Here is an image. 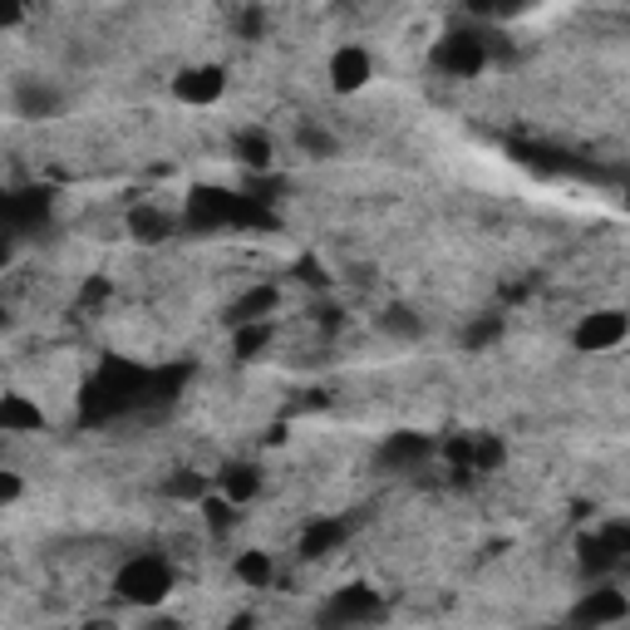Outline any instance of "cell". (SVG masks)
I'll list each match as a JSON object with an SVG mask.
<instances>
[{"label":"cell","mask_w":630,"mask_h":630,"mask_svg":"<svg viewBox=\"0 0 630 630\" xmlns=\"http://www.w3.org/2000/svg\"><path fill=\"white\" fill-rule=\"evenodd\" d=\"M168 591H173V571L158 557H138L119 571V596L128 601H163Z\"/></svg>","instance_id":"obj_1"},{"label":"cell","mask_w":630,"mask_h":630,"mask_svg":"<svg viewBox=\"0 0 630 630\" xmlns=\"http://www.w3.org/2000/svg\"><path fill=\"white\" fill-rule=\"evenodd\" d=\"M577 350L581 355H606L616 350L620 341H626V310H596V316H586V321L577 325Z\"/></svg>","instance_id":"obj_2"},{"label":"cell","mask_w":630,"mask_h":630,"mask_svg":"<svg viewBox=\"0 0 630 630\" xmlns=\"http://www.w3.org/2000/svg\"><path fill=\"white\" fill-rule=\"evenodd\" d=\"M483 60H487V50L478 35H448V40L434 50V64L444 74H454V79H473V74L483 70Z\"/></svg>","instance_id":"obj_3"},{"label":"cell","mask_w":630,"mask_h":630,"mask_svg":"<svg viewBox=\"0 0 630 630\" xmlns=\"http://www.w3.org/2000/svg\"><path fill=\"white\" fill-rule=\"evenodd\" d=\"M222 94H227V74L218 64H197V70H187L177 79V99L183 103H218Z\"/></svg>","instance_id":"obj_4"},{"label":"cell","mask_w":630,"mask_h":630,"mask_svg":"<svg viewBox=\"0 0 630 630\" xmlns=\"http://www.w3.org/2000/svg\"><path fill=\"white\" fill-rule=\"evenodd\" d=\"M331 84L341 94H355V89H365L370 84V54L365 50H355V45H345V50H335L331 54Z\"/></svg>","instance_id":"obj_5"},{"label":"cell","mask_w":630,"mask_h":630,"mask_svg":"<svg viewBox=\"0 0 630 630\" xmlns=\"http://www.w3.org/2000/svg\"><path fill=\"white\" fill-rule=\"evenodd\" d=\"M626 610L630 606H626V596H620V591L601 586V591H591L577 610H571V620H581V626H610V620H626Z\"/></svg>","instance_id":"obj_6"},{"label":"cell","mask_w":630,"mask_h":630,"mask_svg":"<svg viewBox=\"0 0 630 630\" xmlns=\"http://www.w3.org/2000/svg\"><path fill=\"white\" fill-rule=\"evenodd\" d=\"M45 429L40 404H30L25 394H0V434H35Z\"/></svg>","instance_id":"obj_7"},{"label":"cell","mask_w":630,"mask_h":630,"mask_svg":"<svg viewBox=\"0 0 630 630\" xmlns=\"http://www.w3.org/2000/svg\"><path fill=\"white\" fill-rule=\"evenodd\" d=\"M276 306H281V291H276V286H251L247 296L232 300V316H227V321H232V325L271 321V316H276Z\"/></svg>","instance_id":"obj_8"},{"label":"cell","mask_w":630,"mask_h":630,"mask_svg":"<svg viewBox=\"0 0 630 630\" xmlns=\"http://www.w3.org/2000/svg\"><path fill=\"white\" fill-rule=\"evenodd\" d=\"M370 616H380V596L365 586H345L331 601V620H370Z\"/></svg>","instance_id":"obj_9"},{"label":"cell","mask_w":630,"mask_h":630,"mask_svg":"<svg viewBox=\"0 0 630 630\" xmlns=\"http://www.w3.org/2000/svg\"><path fill=\"white\" fill-rule=\"evenodd\" d=\"M232 153H237V163H247V168H271V158H276V144H271L261 128H242L237 138H232Z\"/></svg>","instance_id":"obj_10"},{"label":"cell","mask_w":630,"mask_h":630,"mask_svg":"<svg viewBox=\"0 0 630 630\" xmlns=\"http://www.w3.org/2000/svg\"><path fill=\"white\" fill-rule=\"evenodd\" d=\"M128 232H134L138 242H168L173 237V218L158 212V207H134V212H128Z\"/></svg>","instance_id":"obj_11"},{"label":"cell","mask_w":630,"mask_h":630,"mask_svg":"<svg viewBox=\"0 0 630 630\" xmlns=\"http://www.w3.org/2000/svg\"><path fill=\"white\" fill-rule=\"evenodd\" d=\"M271 335H276V325H271V321L237 325V335H232V355H237V360H257V355L271 345Z\"/></svg>","instance_id":"obj_12"},{"label":"cell","mask_w":630,"mask_h":630,"mask_svg":"<svg viewBox=\"0 0 630 630\" xmlns=\"http://www.w3.org/2000/svg\"><path fill=\"white\" fill-rule=\"evenodd\" d=\"M296 144H300V153H306V158H316V163H331V158L341 153V138H335L325 124H300Z\"/></svg>","instance_id":"obj_13"},{"label":"cell","mask_w":630,"mask_h":630,"mask_svg":"<svg viewBox=\"0 0 630 630\" xmlns=\"http://www.w3.org/2000/svg\"><path fill=\"white\" fill-rule=\"evenodd\" d=\"M429 454H434V444L419 438V434H394L390 444H384V464H394V468H409V464H419V458H429Z\"/></svg>","instance_id":"obj_14"},{"label":"cell","mask_w":630,"mask_h":630,"mask_svg":"<svg viewBox=\"0 0 630 630\" xmlns=\"http://www.w3.org/2000/svg\"><path fill=\"white\" fill-rule=\"evenodd\" d=\"M197 503H202V522H207V532H212V538H227L232 528H237V503H232V497H197Z\"/></svg>","instance_id":"obj_15"},{"label":"cell","mask_w":630,"mask_h":630,"mask_svg":"<svg viewBox=\"0 0 630 630\" xmlns=\"http://www.w3.org/2000/svg\"><path fill=\"white\" fill-rule=\"evenodd\" d=\"M237 581H247L251 591H267L271 581H276V561H271L267 552H242V557H237Z\"/></svg>","instance_id":"obj_16"},{"label":"cell","mask_w":630,"mask_h":630,"mask_svg":"<svg viewBox=\"0 0 630 630\" xmlns=\"http://www.w3.org/2000/svg\"><path fill=\"white\" fill-rule=\"evenodd\" d=\"M261 493V473L257 468H227L222 473V497H232V503H251V497Z\"/></svg>","instance_id":"obj_17"},{"label":"cell","mask_w":630,"mask_h":630,"mask_svg":"<svg viewBox=\"0 0 630 630\" xmlns=\"http://www.w3.org/2000/svg\"><path fill=\"white\" fill-rule=\"evenodd\" d=\"M341 542H345V522H316V528L306 532V542H300V552H306V557H331Z\"/></svg>","instance_id":"obj_18"},{"label":"cell","mask_w":630,"mask_h":630,"mask_svg":"<svg viewBox=\"0 0 630 630\" xmlns=\"http://www.w3.org/2000/svg\"><path fill=\"white\" fill-rule=\"evenodd\" d=\"M60 109V94L50 89V84H40V79H30L21 89V114L25 119H45V114H54Z\"/></svg>","instance_id":"obj_19"},{"label":"cell","mask_w":630,"mask_h":630,"mask_svg":"<svg viewBox=\"0 0 630 630\" xmlns=\"http://www.w3.org/2000/svg\"><path fill=\"white\" fill-rule=\"evenodd\" d=\"M380 325H384V335H399V341H419V335H424V321H419L409 306H390Z\"/></svg>","instance_id":"obj_20"},{"label":"cell","mask_w":630,"mask_h":630,"mask_svg":"<svg viewBox=\"0 0 630 630\" xmlns=\"http://www.w3.org/2000/svg\"><path fill=\"white\" fill-rule=\"evenodd\" d=\"M497 335H503V321H497V316H487V321H473L464 331V345L468 350H483V345H493Z\"/></svg>","instance_id":"obj_21"},{"label":"cell","mask_w":630,"mask_h":630,"mask_svg":"<svg viewBox=\"0 0 630 630\" xmlns=\"http://www.w3.org/2000/svg\"><path fill=\"white\" fill-rule=\"evenodd\" d=\"M21 493H25L21 473H11V468H0V503H15Z\"/></svg>","instance_id":"obj_22"},{"label":"cell","mask_w":630,"mask_h":630,"mask_svg":"<svg viewBox=\"0 0 630 630\" xmlns=\"http://www.w3.org/2000/svg\"><path fill=\"white\" fill-rule=\"evenodd\" d=\"M21 21V0H0V30H11Z\"/></svg>","instance_id":"obj_23"},{"label":"cell","mask_w":630,"mask_h":630,"mask_svg":"<svg viewBox=\"0 0 630 630\" xmlns=\"http://www.w3.org/2000/svg\"><path fill=\"white\" fill-rule=\"evenodd\" d=\"M0 325H5V310H0Z\"/></svg>","instance_id":"obj_24"}]
</instances>
